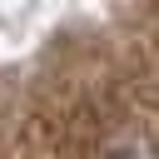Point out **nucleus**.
Returning a JSON list of instances; mask_svg holds the SVG:
<instances>
[{"label": "nucleus", "mask_w": 159, "mask_h": 159, "mask_svg": "<svg viewBox=\"0 0 159 159\" xmlns=\"http://www.w3.org/2000/svg\"><path fill=\"white\" fill-rule=\"evenodd\" d=\"M104 159H159V154H154V139L144 129H119L104 144Z\"/></svg>", "instance_id": "1"}]
</instances>
